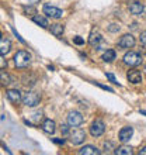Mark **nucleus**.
<instances>
[{"mask_svg": "<svg viewBox=\"0 0 146 155\" xmlns=\"http://www.w3.org/2000/svg\"><path fill=\"white\" fill-rule=\"evenodd\" d=\"M13 59H14V65L17 68H25L31 62V55L27 51H17V54L14 55Z\"/></svg>", "mask_w": 146, "mask_h": 155, "instance_id": "f257e3e1", "label": "nucleus"}, {"mask_svg": "<svg viewBox=\"0 0 146 155\" xmlns=\"http://www.w3.org/2000/svg\"><path fill=\"white\" fill-rule=\"evenodd\" d=\"M41 100V96L40 93H36V92H27V93L21 97V102L24 103L25 106L28 107H35Z\"/></svg>", "mask_w": 146, "mask_h": 155, "instance_id": "f03ea898", "label": "nucleus"}, {"mask_svg": "<svg viewBox=\"0 0 146 155\" xmlns=\"http://www.w3.org/2000/svg\"><path fill=\"white\" fill-rule=\"evenodd\" d=\"M124 64H126L128 66H138L142 64V57L135 51H129L124 55Z\"/></svg>", "mask_w": 146, "mask_h": 155, "instance_id": "7ed1b4c3", "label": "nucleus"}, {"mask_svg": "<svg viewBox=\"0 0 146 155\" xmlns=\"http://www.w3.org/2000/svg\"><path fill=\"white\" fill-rule=\"evenodd\" d=\"M69 140L73 145H80V144L84 143L86 140V131L81 130V128L73 130L72 133H69Z\"/></svg>", "mask_w": 146, "mask_h": 155, "instance_id": "20e7f679", "label": "nucleus"}, {"mask_svg": "<svg viewBox=\"0 0 146 155\" xmlns=\"http://www.w3.org/2000/svg\"><path fill=\"white\" fill-rule=\"evenodd\" d=\"M104 131H106V124L103 120L97 118V120H94L91 123V126H90V134L93 135V137H100V135L104 134Z\"/></svg>", "mask_w": 146, "mask_h": 155, "instance_id": "39448f33", "label": "nucleus"}, {"mask_svg": "<svg viewBox=\"0 0 146 155\" xmlns=\"http://www.w3.org/2000/svg\"><path fill=\"white\" fill-rule=\"evenodd\" d=\"M42 12H44L45 16L51 17V18H55V20H58V18H61L63 16V12H62L61 8L55 7V6H51V4H44Z\"/></svg>", "mask_w": 146, "mask_h": 155, "instance_id": "423d86ee", "label": "nucleus"}, {"mask_svg": "<svg viewBox=\"0 0 146 155\" xmlns=\"http://www.w3.org/2000/svg\"><path fill=\"white\" fill-rule=\"evenodd\" d=\"M134 45H135V37L132 34H124V35L118 40V47L122 49L132 48Z\"/></svg>", "mask_w": 146, "mask_h": 155, "instance_id": "0eeeda50", "label": "nucleus"}, {"mask_svg": "<svg viewBox=\"0 0 146 155\" xmlns=\"http://www.w3.org/2000/svg\"><path fill=\"white\" fill-rule=\"evenodd\" d=\"M83 123V116L80 111H70L68 116V124L70 127H79Z\"/></svg>", "mask_w": 146, "mask_h": 155, "instance_id": "6e6552de", "label": "nucleus"}, {"mask_svg": "<svg viewBox=\"0 0 146 155\" xmlns=\"http://www.w3.org/2000/svg\"><path fill=\"white\" fill-rule=\"evenodd\" d=\"M89 44L91 47H94L96 49H101V44H103V37L98 31H91L89 37Z\"/></svg>", "mask_w": 146, "mask_h": 155, "instance_id": "1a4fd4ad", "label": "nucleus"}, {"mask_svg": "<svg viewBox=\"0 0 146 155\" xmlns=\"http://www.w3.org/2000/svg\"><path fill=\"white\" fill-rule=\"evenodd\" d=\"M132 134H134V128L132 127H124V128H121L119 134H118V140L121 143H126V141L131 140Z\"/></svg>", "mask_w": 146, "mask_h": 155, "instance_id": "9d476101", "label": "nucleus"}, {"mask_svg": "<svg viewBox=\"0 0 146 155\" xmlns=\"http://www.w3.org/2000/svg\"><path fill=\"white\" fill-rule=\"evenodd\" d=\"M6 94H7V99L10 100L11 103H20L21 102V97H23V94H21V92L18 89H10L6 92Z\"/></svg>", "mask_w": 146, "mask_h": 155, "instance_id": "9b49d317", "label": "nucleus"}, {"mask_svg": "<svg viewBox=\"0 0 146 155\" xmlns=\"http://www.w3.org/2000/svg\"><path fill=\"white\" fill-rule=\"evenodd\" d=\"M10 51H11V41L8 38L2 37L0 38V54L2 55H7Z\"/></svg>", "mask_w": 146, "mask_h": 155, "instance_id": "f8f14e48", "label": "nucleus"}, {"mask_svg": "<svg viewBox=\"0 0 146 155\" xmlns=\"http://www.w3.org/2000/svg\"><path fill=\"white\" fill-rule=\"evenodd\" d=\"M42 130L46 133V134H53L55 130H56V123L51 120V118H46L44 123H42Z\"/></svg>", "mask_w": 146, "mask_h": 155, "instance_id": "ddd939ff", "label": "nucleus"}, {"mask_svg": "<svg viewBox=\"0 0 146 155\" xmlns=\"http://www.w3.org/2000/svg\"><path fill=\"white\" fill-rule=\"evenodd\" d=\"M79 154L80 155H100L101 154V151L97 150L94 145H84L83 148L79 150Z\"/></svg>", "mask_w": 146, "mask_h": 155, "instance_id": "4468645a", "label": "nucleus"}, {"mask_svg": "<svg viewBox=\"0 0 146 155\" xmlns=\"http://www.w3.org/2000/svg\"><path fill=\"white\" fill-rule=\"evenodd\" d=\"M128 7H129V12L132 13V14H135V16H141L143 12V6L142 3H139V2H131L129 4H128Z\"/></svg>", "mask_w": 146, "mask_h": 155, "instance_id": "2eb2a0df", "label": "nucleus"}, {"mask_svg": "<svg viewBox=\"0 0 146 155\" xmlns=\"http://www.w3.org/2000/svg\"><path fill=\"white\" fill-rule=\"evenodd\" d=\"M128 81L131 83H141L142 82V74H141V71H131L129 74H128Z\"/></svg>", "mask_w": 146, "mask_h": 155, "instance_id": "dca6fc26", "label": "nucleus"}, {"mask_svg": "<svg viewBox=\"0 0 146 155\" xmlns=\"http://www.w3.org/2000/svg\"><path fill=\"white\" fill-rule=\"evenodd\" d=\"M13 83V78L11 75L6 72V71H0V85L3 86H8Z\"/></svg>", "mask_w": 146, "mask_h": 155, "instance_id": "f3484780", "label": "nucleus"}, {"mask_svg": "<svg viewBox=\"0 0 146 155\" xmlns=\"http://www.w3.org/2000/svg\"><path fill=\"white\" fill-rule=\"evenodd\" d=\"M33 21L35 23V24H38V25H41L42 28H48V20L45 18L44 16H41V14H34L33 16Z\"/></svg>", "mask_w": 146, "mask_h": 155, "instance_id": "a211bd4d", "label": "nucleus"}, {"mask_svg": "<svg viewBox=\"0 0 146 155\" xmlns=\"http://www.w3.org/2000/svg\"><path fill=\"white\" fill-rule=\"evenodd\" d=\"M63 31H65V27H63L62 24H59V23L51 25V33H52L55 37H62Z\"/></svg>", "mask_w": 146, "mask_h": 155, "instance_id": "6ab92c4d", "label": "nucleus"}, {"mask_svg": "<svg viewBox=\"0 0 146 155\" xmlns=\"http://www.w3.org/2000/svg\"><path fill=\"white\" fill-rule=\"evenodd\" d=\"M115 155H132L134 151H132V148L128 147V145H122L119 148H115V151H114Z\"/></svg>", "mask_w": 146, "mask_h": 155, "instance_id": "aec40b11", "label": "nucleus"}, {"mask_svg": "<svg viewBox=\"0 0 146 155\" xmlns=\"http://www.w3.org/2000/svg\"><path fill=\"white\" fill-rule=\"evenodd\" d=\"M115 57H117V54H115V51L114 49H107L106 52L103 54V61L104 62H113L114 59H115Z\"/></svg>", "mask_w": 146, "mask_h": 155, "instance_id": "412c9836", "label": "nucleus"}, {"mask_svg": "<svg viewBox=\"0 0 146 155\" xmlns=\"http://www.w3.org/2000/svg\"><path fill=\"white\" fill-rule=\"evenodd\" d=\"M23 10H24V13L27 16H34V14H36V10L33 7V6H24Z\"/></svg>", "mask_w": 146, "mask_h": 155, "instance_id": "4be33fe9", "label": "nucleus"}, {"mask_svg": "<svg viewBox=\"0 0 146 155\" xmlns=\"http://www.w3.org/2000/svg\"><path fill=\"white\" fill-rule=\"evenodd\" d=\"M61 131H62V134H63V135H69L70 126H69V124H62V126H61Z\"/></svg>", "mask_w": 146, "mask_h": 155, "instance_id": "5701e85b", "label": "nucleus"}, {"mask_svg": "<svg viewBox=\"0 0 146 155\" xmlns=\"http://www.w3.org/2000/svg\"><path fill=\"white\" fill-rule=\"evenodd\" d=\"M106 76H107V79H108V81H110V82H113L114 85H118V86H121V85H119V83H118V81H117V78L114 76V75H113V74H106Z\"/></svg>", "mask_w": 146, "mask_h": 155, "instance_id": "b1692460", "label": "nucleus"}, {"mask_svg": "<svg viewBox=\"0 0 146 155\" xmlns=\"http://www.w3.org/2000/svg\"><path fill=\"white\" fill-rule=\"evenodd\" d=\"M6 66H7V61L4 59V55L0 54V69H4Z\"/></svg>", "mask_w": 146, "mask_h": 155, "instance_id": "393cba45", "label": "nucleus"}, {"mask_svg": "<svg viewBox=\"0 0 146 155\" xmlns=\"http://www.w3.org/2000/svg\"><path fill=\"white\" fill-rule=\"evenodd\" d=\"M73 42H75V44H77V45H83V44H84V40H83L81 37H79V35H77V37L73 38Z\"/></svg>", "mask_w": 146, "mask_h": 155, "instance_id": "a878e982", "label": "nucleus"}, {"mask_svg": "<svg viewBox=\"0 0 146 155\" xmlns=\"http://www.w3.org/2000/svg\"><path fill=\"white\" fill-rule=\"evenodd\" d=\"M108 31H111V33H117V31H119V25L111 24V25L108 27Z\"/></svg>", "mask_w": 146, "mask_h": 155, "instance_id": "bb28decb", "label": "nucleus"}, {"mask_svg": "<svg viewBox=\"0 0 146 155\" xmlns=\"http://www.w3.org/2000/svg\"><path fill=\"white\" fill-rule=\"evenodd\" d=\"M94 83H96V85H97V86H100V87H101V89L107 90V92H111V93H113V92H114V90L111 89V87H110V86H104V85H100V83H98V82H94Z\"/></svg>", "mask_w": 146, "mask_h": 155, "instance_id": "cd10ccee", "label": "nucleus"}, {"mask_svg": "<svg viewBox=\"0 0 146 155\" xmlns=\"http://www.w3.org/2000/svg\"><path fill=\"white\" fill-rule=\"evenodd\" d=\"M139 38H141V42H142V44L146 47V31L141 33V37H139Z\"/></svg>", "mask_w": 146, "mask_h": 155, "instance_id": "c85d7f7f", "label": "nucleus"}, {"mask_svg": "<svg viewBox=\"0 0 146 155\" xmlns=\"http://www.w3.org/2000/svg\"><path fill=\"white\" fill-rule=\"evenodd\" d=\"M11 31H13V33H14V35H16V37H17V38H18V41H20L21 44H25V41H24V40H23V38H21V37H20V34L17 33L16 30H14V28H11Z\"/></svg>", "mask_w": 146, "mask_h": 155, "instance_id": "c756f323", "label": "nucleus"}, {"mask_svg": "<svg viewBox=\"0 0 146 155\" xmlns=\"http://www.w3.org/2000/svg\"><path fill=\"white\" fill-rule=\"evenodd\" d=\"M33 116H34V118H35V121H38V120H41V117H42V111H36Z\"/></svg>", "mask_w": 146, "mask_h": 155, "instance_id": "7c9ffc66", "label": "nucleus"}, {"mask_svg": "<svg viewBox=\"0 0 146 155\" xmlns=\"http://www.w3.org/2000/svg\"><path fill=\"white\" fill-rule=\"evenodd\" d=\"M52 141L55 144H59V145H61V144H65V140H63V138H53Z\"/></svg>", "mask_w": 146, "mask_h": 155, "instance_id": "2f4dec72", "label": "nucleus"}, {"mask_svg": "<svg viewBox=\"0 0 146 155\" xmlns=\"http://www.w3.org/2000/svg\"><path fill=\"white\" fill-rule=\"evenodd\" d=\"M104 148H106V150L107 148H113V144L111 143H104Z\"/></svg>", "mask_w": 146, "mask_h": 155, "instance_id": "473e14b6", "label": "nucleus"}, {"mask_svg": "<svg viewBox=\"0 0 146 155\" xmlns=\"http://www.w3.org/2000/svg\"><path fill=\"white\" fill-rule=\"evenodd\" d=\"M139 154H141V155H146V147H143L142 150L139 151Z\"/></svg>", "mask_w": 146, "mask_h": 155, "instance_id": "72a5a7b5", "label": "nucleus"}, {"mask_svg": "<svg viewBox=\"0 0 146 155\" xmlns=\"http://www.w3.org/2000/svg\"><path fill=\"white\" fill-rule=\"evenodd\" d=\"M38 2H40V0H28L30 4H35V3H38Z\"/></svg>", "mask_w": 146, "mask_h": 155, "instance_id": "f704fd0d", "label": "nucleus"}, {"mask_svg": "<svg viewBox=\"0 0 146 155\" xmlns=\"http://www.w3.org/2000/svg\"><path fill=\"white\" fill-rule=\"evenodd\" d=\"M141 113H142V114H145V116H146V111H145V110H141Z\"/></svg>", "mask_w": 146, "mask_h": 155, "instance_id": "c9c22d12", "label": "nucleus"}, {"mask_svg": "<svg viewBox=\"0 0 146 155\" xmlns=\"http://www.w3.org/2000/svg\"><path fill=\"white\" fill-rule=\"evenodd\" d=\"M2 37H3V34H2V31H0V38H2Z\"/></svg>", "mask_w": 146, "mask_h": 155, "instance_id": "e433bc0d", "label": "nucleus"}, {"mask_svg": "<svg viewBox=\"0 0 146 155\" xmlns=\"http://www.w3.org/2000/svg\"><path fill=\"white\" fill-rule=\"evenodd\" d=\"M143 71H145V74H146V65H145V68H143Z\"/></svg>", "mask_w": 146, "mask_h": 155, "instance_id": "4c0bfd02", "label": "nucleus"}]
</instances>
